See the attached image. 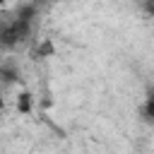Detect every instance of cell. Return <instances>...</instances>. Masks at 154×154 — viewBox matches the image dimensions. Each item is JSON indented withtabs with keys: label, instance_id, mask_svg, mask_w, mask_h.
<instances>
[{
	"label": "cell",
	"instance_id": "cell-1",
	"mask_svg": "<svg viewBox=\"0 0 154 154\" xmlns=\"http://www.w3.org/2000/svg\"><path fill=\"white\" fill-rule=\"evenodd\" d=\"M31 34V17L29 14H19L5 24H0V46L2 48H14L22 41H26Z\"/></svg>",
	"mask_w": 154,
	"mask_h": 154
},
{
	"label": "cell",
	"instance_id": "cell-2",
	"mask_svg": "<svg viewBox=\"0 0 154 154\" xmlns=\"http://www.w3.org/2000/svg\"><path fill=\"white\" fill-rule=\"evenodd\" d=\"M142 113H144V118H147L149 123H154V89L147 91L144 103H142Z\"/></svg>",
	"mask_w": 154,
	"mask_h": 154
},
{
	"label": "cell",
	"instance_id": "cell-3",
	"mask_svg": "<svg viewBox=\"0 0 154 154\" xmlns=\"http://www.w3.org/2000/svg\"><path fill=\"white\" fill-rule=\"evenodd\" d=\"M17 111L19 113H29L31 111V94L29 91H19L17 94Z\"/></svg>",
	"mask_w": 154,
	"mask_h": 154
},
{
	"label": "cell",
	"instance_id": "cell-4",
	"mask_svg": "<svg viewBox=\"0 0 154 154\" xmlns=\"http://www.w3.org/2000/svg\"><path fill=\"white\" fill-rule=\"evenodd\" d=\"M142 10L149 19H154V0H142Z\"/></svg>",
	"mask_w": 154,
	"mask_h": 154
},
{
	"label": "cell",
	"instance_id": "cell-5",
	"mask_svg": "<svg viewBox=\"0 0 154 154\" xmlns=\"http://www.w3.org/2000/svg\"><path fill=\"white\" fill-rule=\"evenodd\" d=\"M5 108V99H2V94H0V111Z\"/></svg>",
	"mask_w": 154,
	"mask_h": 154
},
{
	"label": "cell",
	"instance_id": "cell-6",
	"mask_svg": "<svg viewBox=\"0 0 154 154\" xmlns=\"http://www.w3.org/2000/svg\"><path fill=\"white\" fill-rule=\"evenodd\" d=\"M0 72H2V58H0Z\"/></svg>",
	"mask_w": 154,
	"mask_h": 154
},
{
	"label": "cell",
	"instance_id": "cell-7",
	"mask_svg": "<svg viewBox=\"0 0 154 154\" xmlns=\"http://www.w3.org/2000/svg\"><path fill=\"white\" fill-rule=\"evenodd\" d=\"M5 2H7V0H0V7H2V5H5Z\"/></svg>",
	"mask_w": 154,
	"mask_h": 154
}]
</instances>
